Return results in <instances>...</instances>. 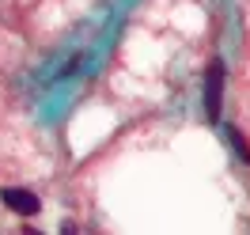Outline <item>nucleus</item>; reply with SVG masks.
<instances>
[{
	"instance_id": "nucleus-2",
	"label": "nucleus",
	"mask_w": 250,
	"mask_h": 235,
	"mask_svg": "<svg viewBox=\"0 0 250 235\" xmlns=\"http://www.w3.org/2000/svg\"><path fill=\"white\" fill-rule=\"evenodd\" d=\"M220 87H224V80H220V61H212V68H208V87H205V110H208V118L220 114Z\"/></svg>"
},
{
	"instance_id": "nucleus-1",
	"label": "nucleus",
	"mask_w": 250,
	"mask_h": 235,
	"mask_svg": "<svg viewBox=\"0 0 250 235\" xmlns=\"http://www.w3.org/2000/svg\"><path fill=\"white\" fill-rule=\"evenodd\" d=\"M0 201L8 205L12 213H19V216H34V213L42 209V201H38V193H31V190H16V186L0 190Z\"/></svg>"
}]
</instances>
